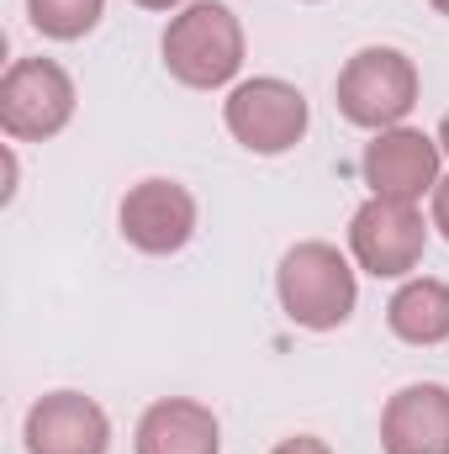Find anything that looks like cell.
<instances>
[{"instance_id": "1", "label": "cell", "mask_w": 449, "mask_h": 454, "mask_svg": "<svg viewBox=\"0 0 449 454\" xmlns=\"http://www.w3.org/2000/svg\"><path fill=\"white\" fill-rule=\"evenodd\" d=\"M275 296H280V312L296 328L334 333V328H343L354 317V307H359V280H354V264L338 254L334 243L307 238V243H291L280 254Z\"/></svg>"}, {"instance_id": "2", "label": "cell", "mask_w": 449, "mask_h": 454, "mask_svg": "<svg viewBox=\"0 0 449 454\" xmlns=\"http://www.w3.org/2000/svg\"><path fill=\"white\" fill-rule=\"evenodd\" d=\"M159 53L185 90H223L243 69V21L223 0H191L169 16Z\"/></svg>"}, {"instance_id": "3", "label": "cell", "mask_w": 449, "mask_h": 454, "mask_svg": "<svg viewBox=\"0 0 449 454\" xmlns=\"http://www.w3.org/2000/svg\"><path fill=\"white\" fill-rule=\"evenodd\" d=\"M338 112L343 121L365 127V132H386L402 127L407 112L418 106V64L402 48H359L343 69H338Z\"/></svg>"}, {"instance_id": "4", "label": "cell", "mask_w": 449, "mask_h": 454, "mask_svg": "<svg viewBox=\"0 0 449 454\" xmlns=\"http://www.w3.org/2000/svg\"><path fill=\"white\" fill-rule=\"evenodd\" d=\"M223 121H227V132H232V143H243L248 153L280 159V153H291L307 137L312 112H307V96L291 80L254 74V80H238L227 90Z\"/></svg>"}, {"instance_id": "5", "label": "cell", "mask_w": 449, "mask_h": 454, "mask_svg": "<svg viewBox=\"0 0 449 454\" xmlns=\"http://www.w3.org/2000/svg\"><path fill=\"white\" fill-rule=\"evenodd\" d=\"M75 80L53 59H16L0 80V127L11 143H48L75 121Z\"/></svg>"}, {"instance_id": "6", "label": "cell", "mask_w": 449, "mask_h": 454, "mask_svg": "<svg viewBox=\"0 0 449 454\" xmlns=\"http://www.w3.org/2000/svg\"><path fill=\"white\" fill-rule=\"evenodd\" d=\"M423 248H429V223H423L418 201L370 196L349 217V254L375 280H407L423 264Z\"/></svg>"}, {"instance_id": "7", "label": "cell", "mask_w": 449, "mask_h": 454, "mask_svg": "<svg viewBox=\"0 0 449 454\" xmlns=\"http://www.w3.org/2000/svg\"><path fill=\"white\" fill-rule=\"evenodd\" d=\"M439 137H429L423 127H386L365 143V185L370 196H386V201H423L434 196L439 185Z\"/></svg>"}, {"instance_id": "8", "label": "cell", "mask_w": 449, "mask_h": 454, "mask_svg": "<svg viewBox=\"0 0 449 454\" xmlns=\"http://www.w3.org/2000/svg\"><path fill=\"white\" fill-rule=\"evenodd\" d=\"M116 227L138 254H180L196 238V196L180 180H143L122 196L116 207Z\"/></svg>"}, {"instance_id": "9", "label": "cell", "mask_w": 449, "mask_h": 454, "mask_svg": "<svg viewBox=\"0 0 449 454\" xmlns=\"http://www.w3.org/2000/svg\"><path fill=\"white\" fill-rule=\"evenodd\" d=\"M21 439H27V454H106L112 418L85 391H48L27 407Z\"/></svg>"}, {"instance_id": "10", "label": "cell", "mask_w": 449, "mask_h": 454, "mask_svg": "<svg viewBox=\"0 0 449 454\" xmlns=\"http://www.w3.org/2000/svg\"><path fill=\"white\" fill-rule=\"evenodd\" d=\"M381 450L386 454H449V386L413 380L381 412Z\"/></svg>"}, {"instance_id": "11", "label": "cell", "mask_w": 449, "mask_h": 454, "mask_svg": "<svg viewBox=\"0 0 449 454\" xmlns=\"http://www.w3.org/2000/svg\"><path fill=\"white\" fill-rule=\"evenodd\" d=\"M138 454H223V423L207 402L191 396H164L138 418L132 434Z\"/></svg>"}, {"instance_id": "12", "label": "cell", "mask_w": 449, "mask_h": 454, "mask_svg": "<svg viewBox=\"0 0 449 454\" xmlns=\"http://www.w3.org/2000/svg\"><path fill=\"white\" fill-rule=\"evenodd\" d=\"M386 328L413 348H434L449 339V286L434 275H407L386 301Z\"/></svg>"}, {"instance_id": "13", "label": "cell", "mask_w": 449, "mask_h": 454, "mask_svg": "<svg viewBox=\"0 0 449 454\" xmlns=\"http://www.w3.org/2000/svg\"><path fill=\"white\" fill-rule=\"evenodd\" d=\"M27 16L43 37L53 43H80L101 27L106 16V0H27Z\"/></svg>"}, {"instance_id": "14", "label": "cell", "mask_w": 449, "mask_h": 454, "mask_svg": "<svg viewBox=\"0 0 449 454\" xmlns=\"http://www.w3.org/2000/svg\"><path fill=\"white\" fill-rule=\"evenodd\" d=\"M270 454H334V450H328V439H318V434H291V439H280Z\"/></svg>"}, {"instance_id": "15", "label": "cell", "mask_w": 449, "mask_h": 454, "mask_svg": "<svg viewBox=\"0 0 449 454\" xmlns=\"http://www.w3.org/2000/svg\"><path fill=\"white\" fill-rule=\"evenodd\" d=\"M429 201H434V217H429V223L439 227V232H445V243H449V175H439V185H434V196H429Z\"/></svg>"}, {"instance_id": "16", "label": "cell", "mask_w": 449, "mask_h": 454, "mask_svg": "<svg viewBox=\"0 0 449 454\" xmlns=\"http://www.w3.org/2000/svg\"><path fill=\"white\" fill-rule=\"evenodd\" d=\"M132 5H143V11H185L191 0H132Z\"/></svg>"}, {"instance_id": "17", "label": "cell", "mask_w": 449, "mask_h": 454, "mask_svg": "<svg viewBox=\"0 0 449 454\" xmlns=\"http://www.w3.org/2000/svg\"><path fill=\"white\" fill-rule=\"evenodd\" d=\"M434 137H439V148L449 153V112H445V121H439V132H434Z\"/></svg>"}, {"instance_id": "18", "label": "cell", "mask_w": 449, "mask_h": 454, "mask_svg": "<svg viewBox=\"0 0 449 454\" xmlns=\"http://www.w3.org/2000/svg\"><path fill=\"white\" fill-rule=\"evenodd\" d=\"M429 5H434V11H439V16H449V0H429Z\"/></svg>"}]
</instances>
